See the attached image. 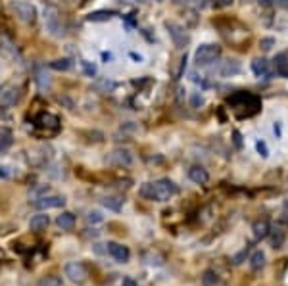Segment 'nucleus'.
Instances as JSON below:
<instances>
[{
	"label": "nucleus",
	"mask_w": 288,
	"mask_h": 286,
	"mask_svg": "<svg viewBox=\"0 0 288 286\" xmlns=\"http://www.w3.org/2000/svg\"><path fill=\"white\" fill-rule=\"evenodd\" d=\"M219 56H221V46H219V44H202V46H198L196 52H194V60H196L198 66L214 64Z\"/></svg>",
	"instance_id": "f03ea898"
},
{
	"label": "nucleus",
	"mask_w": 288,
	"mask_h": 286,
	"mask_svg": "<svg viewBox=\"0 0 288 286\" xmlns=\"http://www.w3.org/2000/svg\"><path fill=\"white\" fill-rule=\"evenodd\" d=\"M108 253L114 257L117 263H127L129 262V257H131V252H129V248L123 244H119V242H108Z\"/></svg>",
	"instance_id": "423d86ee"
},
{
	"label": "nucleus",
	"mask_w": 288,
	"mask_h": 286,
	"mask_svg": "<svg viewBox=\"0 0 288 286\" xmlns=\"http://www.w3.org/2000/svg\"><path fill=\"white\" fill-rule=\"evenodd\" d=\"M12 144V133L8 129H0V152H4Z\"/></svg>",
	"instance_id": "5701e85b"
},
{
	"label": "nucleus",
	"mask_w": 288,
	"mask_h": 286,
	"mask_svg": "<svg viewBox=\"0 0 288 286\" xmlns=\"http://www.w3.org/2000/svg\"><path fill=\"white\" fill-rule=\"evenodd\" d=\"M56 225L62 230H71L75 227V215L71 212H64L62 215H58Z\"/></svg>",
	"instance_id": "ddd939ff"
},
{
	"label": "nucleus",
	"mask_w": 288,
	"mask_h": 286,
	"mask_svg": "<svg viewBox=\"0 0 288 286\" xmlns=\"http://www.w3.org/2000/svg\"><path fill=\"white\" fill-rule=\"evenodd\" d=\"M12 10L16 12L17 19L23 21V23H33L35 19H37V10H35V6L29 4V2H23V0L12 2Z\"/></svg>",
	"instance_id": "7ed1b4c3"
},
{
	"label": "nucleus",
	"mask_w": 288,
	"mask_h": 286,
	"mask_svg": "<svg viewBox=\"0 0 288 286\" xmlns=\"http://www.w3.org/2000/svg\"><path fill=\"white\" fill-rule=\"evenodd\" d=\"M185 66H187V54L179 58V67L173 71V79H179V77H181L182 71H185Z\"/></svg>",
	"instance_id": "a878e982"
},
{
	"label": "nucleus",
	"mask_w": 288,
	"mask_h": 286,
	"mask_svg": "<svg viewBox=\"0 0 288 286\" xmlns=\"http://www.w3.org/2000/svg\"><path fill=\"white\" fill-rule=\"evenodd\" d=\"M192 104H194V106H200V104H204V98H202L200 94H194V96H192Z\"/></svg>",
	"instance_id": "473e14b6"
},
{
	"label": "nucleus",
	"mask_w": 288,
	"mask_h": 286,
	"mask_svg": "<svg viewBox=\"0 0 288 286\" xmlns=\"http://www.w3.org/2000/svg\"><path fill=\"white\" fill-rule=\"evenodd\" d=\"M71 60L69 58H60V60H54V62H50V67L52 69H56V71H67V69H71Z\"/></svg>",
	"instance_id": "6ab92c4d"
},
{
	"label": "nucleus",
	"mask_w": 288,
	"mask_h": 286,
	"mask_svg": "<svg viewBox=\"0 0 288 286\" xmlns=\"http://www.w3.org/2000/svg\"><path fill=\"white\" fill-rule=\"evenodd\" d=\"M252 230H254V237L257 238V240H264V238L269 237V232H271V225H269L265 219L255 221L254 225H252Z\"/></svg>",
	"instance_id": "f8f14e48"
},
{
	"label": "nucleus",
	"mask_w": 288,
	"mask_h": 286,
	"mask_svg": "<svg viewBox=\"0 0 288 286\" xmlns=\"http://www.w3.org/2000/svg\"><path fill=\"white\" fill-rule=\"evenodd\" d=\"M240 71V66L237 64V62H225V66H223L221 69V75L223 77H229V75H234V73H239Z\"/></svg>",
	"instance_id": "4be33fe9"
},
{
	"label": "nucleus",
	"mask_w": 288,
	"mask_h": 286,
	"mask_svg": "<svg viewBox=\"0 0 288 286\" xmlns=\"http://www.w3.org/2000/svg\"><path fill=\"white\" fill-rule=\"evenodd\" d=\"M37 286H62V278L56 275H48V277H42Z\"/></svg>",
	"instance_id": "b1692460"
},
{
	"label": "nucleus",
	"mask_w": 288,
	"mask_h": 286,
	"mask_svg": "<svg viewBox=\"0 0 288 286\" xmlns=\"http://www.w3.org/2000/svg\"><path fill=\"white\" fill-rule=\"evenodd\" d=\"M280 221L288 223V210H284V212H282V215H280Z\"/></svg>",
	"instance_id": "72a5a7b5"
},
{
	"label": "nucleus",
	"mask_w": 288,
	"mask_h": 286,
	"mask_svg": "<svg viewBox=\"0 0 288 286\" xmlns=\"http://www.w3.org/2000/svg\"><path fill=\"white\" fill-rule=\"evenodd\" d=\"M87 219H89V223H100L104 217H102V213L94 210V212H89V217H87Z\"/></svg>",
	"instance_id": "bb28decb"
},
{
	"label": "nucleus",
	"mask_w": 288,
	"mask_h": 286,
	"mask_svg": "<svg viewBox=\"0 0 288 286\" xmlns=\"http://www.w3.org/2000/svg\"><path fill=\"white\" fill-rule=\"evenodd\" d=\"M252 71L255 73V77H267L269 75V64H267V60H261V58H257L252 62Z\"/></svg>",
	"instance_id": "4468645a"
},
{
	"label": "nucleus",
	"mask_w": 288,
	"mask_h": 286,
	"mask_svg": "<svg viewBox=\"0 0 288 286\" xmlns=\"http://www.w3.org/2000/svg\"><path fill=\"white\" fill-rule=\"evenodd\" d=\"M234 142H237V146H240V133L234 131Z\"/></svg>",
	"instance_id": "f704fd0d"
},
{
	"label": "nucleus",
	"mask_w": 288,
	"mask_h": 286,
	"mask_svg": "<svg viewBox=\"0 0 288 286\" xmlns=\"http://www.w3.org/2000/svg\"><path fill=\"white\" fill-rule=\"evenodd\" d=\"M121 2H137V0H121Z\"/></svg>",
	"instance_id": "ea45409f"
},
{
	"label": "nucleus",
	"mask_w": 288,
	"mask_h": 286,
	"mask_svg": "<svg viewBox=\"0 0 288 286\" xmlns=\"http://www.w3.org/2000/svg\"><path fill=\"white\" fill-rule=\"evenodd\" d=\"M37 125L41 127V129H46V131H58V127H60V119H58L54 114H48V112H44L37 117Z\"/></svg>",
	"instance_id": "1a4fd4ad"
},
{
	"label": "nucleus",
	"mask_w": 288,
	"mask_h": 286,
	"mask_svg": "<svg viewBox=\"0 0 288 286\" xmlns=\"http://www.w3.org/2000/svg\"><path fill=\"white\" fill-rule=\"evenodd\" d=\"M175 4H189V0H173Z\"/></svg>",
	"instance_id": "4c0bfd02"
},
{
	"label": "nucleus",
	"mask_w": 288,
	"mask_h": 286,
	"mask_svg": "<svg viewBox=\"0 0 288 286\" xmlns=\"http://www.w3.org/2000/svg\"><path fill=\"white\" fill-rule=\"evenodd\" d=\"M264 265H265V253L261 250H255L252 253V257H250V267H252V271H261Z\"/></svg>",
	"instance_id": "f3484780"
},
{
	"label": "nucleus",
	"mask_w": 288,
	"mask_h": 286,
	"mask_svg": "<svg viewBox=\"0 0 288 286\" xmlns=\"http://www.w3.org/2000/svg\"><path fill=\"white\" fill-rule=\"evenodd\" d=\"M230 4H232V0H214L215 8H227Z\"/></svg>",
	"instance_id": "7c9ffc66"
},
{
	"label": "nucleus",
	"mask_w": 288,
	"mask_h": 286,
	"mask_svg": "<svg viewBox=\"0 0 288 286\" xmlns=\"http://www.w3.org/2000/svg\"><path fill=\"white\" fill-rule=\"evenodd\" d=\"M50 225V219L48 215H44V213H37L31 217L29 221V229L33 230V232H42V230H46V227Z\"/></svg>",
	"instance_id": "9b49d317"
},
{
	"label": "nucleus",
	"mask_w": 288,
	"mask_h": 286,
	"mask_svg": "<svg viewBox=\"0 0 288 286\" xmlns=\"http://www.w3.org/2000/svg\"><path fill=\"white\" fill-rule=\"evenodd\" d=\"M255 148H257V152H259V154L264 155V158H267V155H269V150H267V144H265V142H261V140H257V142H255Z\"/></svg>",
	"instance_id": "cd10ccee"
},
{
	"label": "nucleus",
	"mask_w": 288,
	"mask_h": 286,
	"mask_svg": "<svg viewBox=\"0 0 288 286\" xmlns=\"http://www.w3.org/2000/svg\"><path fill=\"white\" fill-rule=\"evenodd\" d=\"M259 44H261V48H264V50H271L273 44H275V41H273V39H264V41L259 42Z\"/></svg>",
	"instance_id": "2f4dec72"
},
{
	"label": "nucleus",
	"mask_w": 288,
	"mask_h": 286,
	"mask_svg": "<svg viewBox=\"0 0 288 286\" xmlns=\"http://www.w3.org/2000/svg\"><path fill=\"white\" fill-rule=\"evenodd\" d=\"M66 277L75 284H83L89 277V271L81 262H71L66 265Z\"/></svg>",
	"instance_id": "39448f33"
},
{
	"label": "nucleus",
	"mask_w": 288,
	"mask_h": 286,
	"mask_svg": "<svg viewBox=\"0 0 288 286\" xmlns=\"http://www.w3.org/2000/svg\"><path fill=\"white\" fill-rule=\"evenodd\" d=\"M110 164L117 165V167H129L133 164V155L129 150H115L110 154Z\"/></svg>",
	"instance_id": "6e6552de"
},
{
	"label": "nucleus",
	"mask_w": 288,
	"mask_h": 286,
	"mask_svg": "<svg viewBox=\"0 0 288 286\" xmlns=\"http://www.w3.org/2000/svg\"><path fill=\"white\" fill-rule=\"evenodd\" d=\"M279 4L282 6V8H286V10H288V0H279Z\"/></svg>",
	"instance_id": "e433bc0d"
},
{
	"label": "nucleus",
	"mask_w": 288,
	"mask_h": 286,
	"mask_svg": "<svg viewBox=\"0 0 288 286\" xmlns=\"http://www.w3.org/2000/svg\"><path fill=\"white\" fill-rule=\"evenodd\" d=\"M284 210H288V198L284 200Z\"/></svg>",
	"instance_id": "58836bf2"
},
{
	"label": "nucleus",
	"mask_w": 288,
	"mask_h": 286,
	"mask_svg": "<svg viewBox=\"0 0 288 286\" xmlns=\"http://www.w3.org/2000/svg\"><path fill=\"white\" fill-rule=\"evenodd\" d=\"M81 64H83V69H85V73L87 75H91L92 77V75L96 73V67L92 66V64H89V62H81Z\"/></svg>",
	"instance_id": "c85d7f7f"
},
{
	"label": "nucleus",
	"mask_w": 288,
	"mask_h": 286,
	"mask_svg": "<svg viewBox=\"0 0 288 286\" xmlns=\"http://www.w3.org/2000/svg\"><path fill=\"white\" fill-rule=\"evenodd\" d=\"M17 98H19V90L10 89L8 92L2 94V104H4V106H14V104L17 102Z\"/></svg>",
	"instance_id": "aec40b11"
},
{
	"label": "nucleus",
	"mask_w": 288,
	"mask_h": 286,
	"mask_svg": "<svg viewBox=\"0 0 288 286\" xmlns=\"http://www.w3.org/2000/svg\"><path fill=\"white\" fill-rule=\"evenodd\" d=\"M202 284L204 286H214L217 284V273L212 269L204 271V275H202Z\"/></svg>",
	"instance_id": "393cba45"
},
{
	"label": "nucleus",
	"mask_w": 288,
	"mask_h": 286,
	"mask_svg": "<svg viewBox=\"0 0 288 286\" xmlns=\"http://www.w3.org/2000/svg\"><path fill=\"white\" fill-rule=\"evenodd\" d=\"M64 204H66V198L64 196H42L37 198L35 207L37 210H56V207H62Z\"/></svg>",
	"instance_id": "0eeeda50"
},
{
	"label": "nucleus",
	"mask_w": 288,
	"mask_h": 286,
	"mask_svg": "<svg viewBox=\"0 0 288 286\" xmlns=\"http://www.w3.org/2000/svg\"><path fill=\"white\" fill-rule=\"evenodd\" d=\"M275 69H277V73H279L280 77L288 79V56L286 54H279V56L275 58Z\"/></svg>",
	"instance_id": "2eb2a0df"
},
{
	"label": "nucleus",
	"mask_w": 288,
	"mask_h": 286,
	"mask_svg": "<svg viewBox=\"0 0 288 286\" xmlns=\"http://www.w3.org/2000/svg\"><path fill=\"white\" fill-rule=\"evenodd\" d=\"M189 179L192 183H196V185H206L207 180H210V173L202 165H192L189 169Z\"/></svg>",
	"instance_id": "9d476101"
},
{
	"label": "nucleus",
	"mask_w": 288,
	"mask_h": 286,
	"mask_svg": "<svg viewBox=\"0 0 288 286\" xmlns=\"http://www.w3.org/2000/svg\"><path fill=\"white\" fill-rule=\"evenodd\" d=\"M158 2H162V0H158Z\"/></svg>",
	"instance_id": "a19ab883"
},
{
	"label": "nucleus",
	"mask_w": 288,
	"mask_h": 286,
	"mask_svg": "<svg viewBox=\"0 0 288 286\" xmlns=\"http://www.w3.org/2000/svg\"><path fill=\"white\" fill-rule=\"evenodd\" d=\"M269 237H271V246L273 248H280L282 242H284V230L280 229H275L269 232Z\"/></svg>",
	"instance_id": "412c9836"
},
{
	"label": "nucleus",
	"mask_w": 288,
	"mask_h": 286,
	"mask_svg": "<svg viewBox=\"0 0 288 286\" xmlns=\"http://www.w3.org/2000/svg\"><path fill=\"white\" fill-rule=\"evenodd\" d=\"M246 255H248V248H244L242 252H239L237 255H234V257H232V263H237V265H239V263H242V259H244Z\"/></svg>",
	"instance_id": "c756f323"
},
{
	"label": "nucleus",
	"mask_w": 288,
	"mask_h": 286,
	"mask_svg": "<svg viewBox=\"0 0 288 286\" xmlns=\"http://www.w3.org/2000/svg\"><path fill=\"white\" fill-rule=\"evenodd\" d=\"M259 2H261V4H265V6H271V4H275L277 0H259Z\"/></svg>",
	"instance_id": "c9c22d12"
},
{
	"label": "nucleus",
	"mask_w": 288,
	"mask_h": 286,
	"mask_svg": "<svg viewBox=\"0 0 288 286\" xmlns=\"http://www.w3.org/2000/svg\"><path fill=\"white\" fill-rule=\"evenodd\" d=\"M165 29H167L169 37H171L173 42H175V46L185 48V46L189 44L190 37H189V33L185 31V27H182V25L175 23V21H165Z\"/></svg>",
	"instance_id": "20e7f679"
},
{
	"label": "nucleus",
	"mask_w": 288,
	"mask_h": 286,
	"mask_svg": "<svg viewBox=\"0 0 288 286\" xmlns=\"http://www.w3.org/2000/svg\"><path fill=\"white\" fill-rule=\"evenodd\" d=\"M115 16L114 10H98V12H92L87 16V21H108Z\"/></svg>",
	"instance_id": "dca6fc26"
},
{
	"label": "nucleus",
	"mask_w": 288,
	"mask_h": 286,
	"mask_svg": "<svg viewBox=\"0 0 288 286\" xmlns=\"http://www.w3.org/2000/svg\"><path fill=\"white\" fill-rule=\"evenodd\" d=\"M102 204H104V207L112 210V212H119L121 205H123V200L117 196H106L104 200H102Z\"/></svg>",
	"instance_id": "a211bd4d"
},
{
	"label": "nucleus",
	"mask_w": 288,
	"mask_h": 286,
	"mask_svg": "<svg viewBox=\"0 0 288 286\" xmlns=\"http://www.w3.org/2000/svg\"><path fill=\"white\" fill-rule=\"evenodd\" d=\"M179 194V187L171 179H160L156 183H146L140 188V196L152 202H167Z\"/></svg>",
	"instance_id": "f257e3e1"
}]
</instances>
